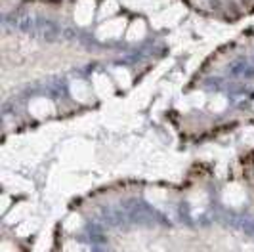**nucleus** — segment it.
<instances>
[{
	"label": "nucleus",
	"instance_id": "obj_1",
	"mask_svg": "<svg viewBox=\"0 0 254 252\" xmlns=\"http://www.w3.org/2000/svg\"><path fill=\"white\" fill-rule=\"evenodd\" d=\"M224 201L228 202V204H231V206H239V204H243V202L247 201V193H245V189L241 186L231 184L224 191Z\"/></svg>",
	"mask_w": 254,
	"mask_h": 252
},
{
	"label": "nucleus",
	"instance_id": "obj_2",
	"mask_svg": "<svg viewBox=\"0 0 254 252\" xmlns=\"http://www.w3.org/2000/svg\"><path fill=\"white\" fill-rule=\"evenodd\" d=\"M31 111L37 117H44V115L52 113V103L48 100H35L31 103Z\"/></svg>",
	"mask_w": 254,
	"mask_h": 252
},
{
	"label": "nucleus",
	"instance_id": "obj_3",
	"mask_svg": "<svg viewBox=\"0 0 254 252\" xmlns=\"http://www.w3.org/2000/svg\"><path fill=\"white\" fill-rule=\"evenodd\" d=\"M71 90H73L75 98H78L80 101H86V100H88V88H86V84H82L80 80H76V82H73V86H71Z\"/></svg>",
	"mask_w": 254,
	"mask_h": 252
},
{
	"label": "nucleus",
	"instance_id": "obj_4",
	"mask_svg": "<svg viewBox=\"0 0 254 252\" xmlns=\"http://www.w3.org/2000/svg\"><path fill=\"white\" fill-rule=\"evenodd\" d=\"M96 90H98V94L100 96H111V86H109V82L103 78V76H98V80H96Z\"/></svg>",
	"mask_w": 254,
	"mask_h": 252
},
{
	"label": "nucleus",
	"instance_id": "obj_5",
	"mask_svg": "<svg viewBox=\"0 0 254 252\" xmlns=\"http://www.w3.org/2000/svg\"><path fill=\"white\" fill-rule=\"evenodd\" d=\"M82 226V220H80V216H69L67 220H65V229L67 231H75V229H78V227Z\"/></svg>",
	"mask_w": 254,
	"mask_h": 252
},
{
	"label": "nucleus",
	"instance_id": "obj_6",
	"mask_svg": "<svg viewBox=\"0 0 254 252\" xmlns=\"http://www.w3.org/2000/svg\"><path fill=\"white\" fill-rule=\"evenodd\" d=\"M65 252H90L88 247H84V245H80V243H75V241H69V243H65Z\"/></svg>",
	"mask_w": 254,
	"mask_h": 252
},
{
	"label": "nucleus",
	"instance_id": "obj_7",
	"mask_svg": "<svg viewBox=\"0 0 254 252\" xmlns=\"http://www.w3.org/2000/svg\"><path fill=\"white\" fill-rule=\"evenodd\" d=\"M35 227H37V222H35V224H31V220H27L23 226L17 227V233H19V235H27V233H29V231H33Z\"/></svg>",
	"mask_w": 254,
	"mask_h": 252
},
{
	"label": "nucleus",
	"instance_id": "obj_8",
	"mask_svg": "<svg viewBox=\"0 0 254 252\" xmlns=\"http://www.w3.org/2000/svg\"><path fill=\"white\" fill-rule=\"evenodd\" d=\"M117 76L121 78L119 82H121V86H128V75L127 71H117Z\"/></svg>",
	"mask_w": 254,
	"mask_h": 252
},
{
	"label": "nucleus",
	"instance_id": "obj_9",
	"mask_svg": "<svg viewBox=\"0 0 254 252\" xmlns=\"http://www.w3.org/2000/svg\"><path fill=\"white\" fill-rule=\"evenodd\" d=\"M10 249H12V247H10L8 243H4V247H2V252H12Z\"/></svg>",
	"mask_w": 254,
	"mask_h": 252
}]
</instances>
